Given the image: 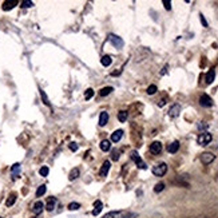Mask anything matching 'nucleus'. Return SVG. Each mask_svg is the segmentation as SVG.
<instances>
[{
    "mask_svg": "<svg viewBox=\"0 0 218 218\" xmlns=\"http://www.w3.org/2000/svg\"><path fill=\"white\" fill-rule=\"evenodd\" d=\"M134 217H136V214L128 212H110L103 216V218H134Z\"/></svg>",
    "mask_w": 218,
    "mask_h": 218,
    "instance_id": "nucleus-1",
    "label": "nucleus"
},
{
    "mask_svg": "<svg viewBox=\"0 0 218 218\" xmlns=\"http://www.w3.org/2000/svg\"><path fill=\"white\" fill-rule=\"evenodd\" d=\"M167 171V165L166 163H158L157 166L153 167V174L157 175V177H163L165 174H166Z\"/></svg>",
    "mask_w": 218,
    "mask_h": 218,
    "instance_id": "nucleus-2",
    "label": "nucleus"
},
{
    "mask_svg": "<svg viewBox=\"0 0 218 218\" xmlns=\"http://www.w3.org/2000/svg\"><path fill=\"white\" fill-rule=\"evenodd\" d=\"M213 136L212 134H209V132H202V134H199V136L197 138V142H198L199 146H206L212 142Z\"/></svg>",
    "mask_w": 218,
    "mask_h": 218,
    "instance_id": "nucleus-3",
    "label": "nucleus"
},
{
    "mask_svg": "<svg viewBox=\"0 0 218 218\" xmlns=\"http://www.w3.org/2000/svg\"><path fill=\"white\" fill-rule=\"evenodd\" d=\"M131 159L135 162V165L138 166L139 169H142V170H145V169H147V165L143 162L142 158L139 157V154L136 151H131Z\"/></svg>",
    "mask_w": 218,
    "mask_h": 218,
    "instance_id": "nucleus-4",
    "label": "nucleus"
},
{
    "mask_svg": "<svg viewBox=\"0 0 218 218\" xmlns=\"http://www.w3.org/2000/svg\"><path fill=\"white\" fill-rule=\"evenodd\" d=\"M108 40H110V43L115 48H122L123 44H124L122 38H119V36H116V35H108Z\"/></svg>",
    "mask_w": 218,
    "mask_h": 218,
    "instance_id": "nucleus-5",
    "label": "nucleus"
},
{
    "mask_svg": "<svg viewBox=\"0 0 218 218\" xmlns=\"http://www.w3.org/2000/svg\"><path fill=\"white\" fill-rule=\"evenodd\" d=\"M214 159H216V155L212 154V153H203V154H201V162L203 165L212 163Z\"/></svg>",
    "mask_w": 218,
    "mask_h": 218,
    "instance_id": "nucleus-6",
    "label": "nucleus"
},
{
    "mask_svg": "<svg viewBox=\"0 0 218 218\" xmlns=\"http://www.w3.org/2000/svg\"><path fill=\"white\" fill-rule=\"evenodd\" d=\"M199 104H201V106H203V107H212L213 106V100H212V98L209 95L203 94L199 98Z\"/></svg>",
    "mask_w": 218,
    "mask_h": 218,
    "instance_id": "nucleus-7",
    "label": "nucleus"
},
{
    "mask_svg": "<svg viewBox=\"0 0 218 218\" xmlns=\"http://www.w3.org/2000/svg\"><path fill=\"white\" fill-rule=\"evenodd\" d=\"M150 151L153 153V154H159L161 151H162V143L161 142H158V140H157V142H153L151 145H150Z\"/></svg>",
    "mask_w": 218,
    "mask_h": 218,
    "instance_id": "nucleus-8",
    "label": "nucleus"
},
{
    "mask_svg": "<svg viewBox=\"0 0 218 218\" xmlns=\"http://www.w3.org/2000/svg\"><path fill=\"white\" fill-rule=\"evenodd\" d=\"M181 112V106L179 104H173L170 107V110H169V115L171 116V118H177V116L179 115Z\"/></svg>",
    "mask_w": 218,
    "mask_h": 218,
    "instance_id": "nucleus-9",
    "label": "nucleus"
},
{
    "mask_svg": "<svg viewBox=\"0 0 218 218\" xmlns=\"http://www.w3.org/2000/svg\"><path fill=\"white\" fill-rule=\"evenodd\" d=\"M18 6V2L16 0H7V2L3 3V10L4 11H11L12 8H15Z\"/></svg>",
    "mask_w": 218,
    "mask_h": 218,
    "instance_id": "nucleus-10",
    "label": "nucleus"
},
{
    "mask_svg": "<svg viewBox=\"0 0 218 218\" xmlns=\"http://www.w3.org/2000/svg\"><path fill=\"white\" fill-rule=\"evenodd\" d=\"M108 170H110V161H104L103 162V165H102V169H100V177H107V174H108Z\"/></svg>",
    "mask_w": 218,
    "mask_h": 218,
    "instance_id": "nucleus-11",
    "label": "nucleus"
},
{
    "mask_svg": "<svg viewBox=\"0 0 218 218\" xmlns=\"http://www.w3.org/2000/svg\"><path fill=\"white\" fill-rule=\"evenodd\" d=\"M122 136H123V130H116L114 131L111 134V142H119L120 139H122Z\"/></svg>",
    "mask_w": 218,
    "mask_h": 218,
    "instance_id": "nucleus-12",
    "label": "nucleus"
},
{
    "mask_svg": "<svg viewBox=\"0 0 218 218\" xmlns=\"http://www.w3.org/2000/svg\"><path fill=\"white\" fill-rule=\"evenodd\" d=\"M178 149H179V142H178V140H174V142L170 143L167 146V151L171 153V154H174V153L178 151Z\"/></svg>",
    "mask_w": 218,
    "mask_h": 218,
    "instance_id": "nucleus-13",
    "label": "nucleus"
},
{
    "mask_svg": "<svg viewBox=\"0 0 218 218\" xmlns=\"http://www.w3.org/2000/svg\"><path fill=\"white\" fill-rule=\"evenodd\" d=\"M103 209V203L100 202V201H95L94 203V210H92V216H98L100 212H102Z\"/></svg>",
    "mask_w": 218,
    "mask_h": 218,
    "instance_id": "nucleus-14",
    "label": "nucleus"
},
{
    "mask_svg": "<svg viewBox=\"0 0 218 218\" xmlns=\"http://www.w3.org/2000/svg\"><path fill=\"white\" fill-rule=\"evenodd\" d=\"M107 122H108V114L106 111L100 112V115H99V126H104V124H107Z\"/></svg>",
    "mask_w": 218,
    "mask_h": 218,
    "instance_id": "nucleus-15",
    "label": "nucleus"
},
{
    "mask_svg": "<svg viewBox=\"0 0 218 218\" xmlns=\"http://www.w3.org/2000/svg\"><path fill=\"white\" fill-rule=\"evenodd\" d=\"M99 147H100V150H102V151H108V150H110V149H111V143H110V140L103 139L102 142H100Z\"/></svg>",
    "mask_w": 218,
    "mask_h": 218,
    "instance_id": "nucleus-16",
    "label": "nucleus"
},
{
    "mask_svg": "<svg viewBox=\"0 0 218 218\" xmlns=\"http://www.w3.org/2000/svg\"><path fill=\"white\" fill-rule=\"evenodd\" d=\"M43 208H44V205H43V202H40V201H38V202H35L34 203V213L35 214H40V213L43 212Z\"/></svg>",
    "mask_w": 218,
    "mask_h": 218,
    "instance_id": "nucleus-17",
    "label": "nucleus"
},
{
    "mask_svg": "<svg viewBox=\"0 0 218 218\" xmlns=\"http://www.w3.org/2000/svg\"><path fill=\"white\" fill-rule=\"evenodd\" d=\"M79 174H80L79 169H78V167H74V169H72V170L70 171V175H68V179H70V181H75V179L79 177Z\"/></svg>",
    "mask_w": 218,
    "mask_h": 218,
    "instance_id": "nucleus-18",
    "label": "nucleus"
},
{
    "mask_svg": "<svg viewBox=\"0 0 218 218\" xmlns=\"http://www.w3.org/2000/svg\"><path fill=\"white\" fill-rule=\"evenodd\" d=\"M55 203H56V199L54 198V197H50L48 198V202H47V206H46V209H47V212H52L55 209Z\"/></svg>",
    "mask_w": 218,
    "mask_h": 218,
    "instance_id": "nucleus-19",
    "label": "nucleus"
},
{
    "mask_svg": "<svg viewBox=\"0 0 218 218\" xmlns=\"http://www.w3.org/2000/svg\"><path fill=\"white\" fill-rule=\"evenodd\" d=\"M214 78H216V71L214 70H210L206 74V78H205V80H206L208 84H210V83L214 82Z\"/></svg>",
    "mask_w": 218,
    "mask_h": 218,
    "instance_id": "nucleus-20",
    "label": "nucleus"
},
{
    "mask_svg": "<svg viewBox=\"0 0 218 218\" xmlns=\"http://www.w3.org/2000/svg\"><path fill=\"white\" fill-rule=\"evenodd\" d=\"M111 56H108V55H104V56H102V60H100V63H102V66H104V67H108L111 64Z\"/></svg>",
    "mask_w": 218,
    "mask_h": 218,
    "instance_id": "nucleus-21",
    "label": "nucleus"
},
{
    "mask_svg": "<svg viewBox=\"0 0 218 218\" xmlns=\"http://www.w3.org/2000/svg\"><path fill=\"white\" fill-rule=\"evenodd\" d=\"M16 202V194H11L10 197H8V199L6 201V206L8 208H11L12 205H14Z\"/></svg>",
    "mask_w": 218,
    "mask_h": 218,
    "instance_id": "nucleus-22",
    "label": "nucleus"
},
{
    "mask_svg": "<svg viewBox=\"0 0 218 218\" xmlns=\"http://www.w3.org/2000/svg\"><path fill=\"white\" fill-rule=\"evenodd\" d=\"M127 116H128L127 111H119V112H118V120H119V122H122V123L126 122Z\"/></svg>",
    "mask_w": 218,
    "mask_h": 218,
    "instance_id": "nucleus-23",
    "label": "nucleus"
},
{
    "mask_svg": "<svg viewBox=\"0 0 218 218\" xmlns=\"http://www.w3.org/2000/svg\"><path fill=\"white\" fill-rule=\"evenodd\" d=\"M46 191H47V187H46V185H42V186H39V189L36 190V197H42L46 194Z\"/></svg>",
    "mask_w": 218,
    "mask_h": 218,
    "instance_id": "nucleus-24",
    "label": "nucleus"
},
{
    "mask_svg": "<svg viewBox=\"0 0 218 218\" xmlns=\"http://www.w3.org/2000/svg\"><path fill=\"white\" fill-rule=\"evenodd\" d=\"M111 91H114L112 87H104L100 90V96H107L108 94H111Z\"/></svg>",
    "mask_w": 218,
    "mask_h": 218,
    "instance_id": "nucleus-25",
    "label": "nucleus"
},
{
    "mask_svg": "<svg viewBox=\"0 0 218 218\" xmlns=\"http://www.w3.org/2000/svg\"><path fill=\"white\" fill-rule=\"evenodd\" d=\"M92 96H94V90L92 88H87L86 90V92H84V99H91Z\"/></svg>",
    "mask_w": 218,
    "mask_h": 218,
    "instance_id": "nucleus-26",
    "label": "nucleus"
},
{
    "mask_svg": "<svg viewBox=\"0 0 218 218\" xmlns=\"http://www.w3.org/2000/svg\"><path fill=\"white\" fill-rule=\"evenodd\" d=\"M40 91V95H42V99H43V103L46 104V106H50V100H48L47 98V95H46V92H44L43 90H39Z\"/></svg>",
    "mask_w": 218,
    "mask_h": 218,
    "instance_id": "nucleus-27",
    "label": "nucleus"
},
{
    "mask_svg": "<svg viewBox=\"0 0 218 218\" xmlns=\"http://www.w3.org/2000/svg\"><path fill=\"white\" fill-rule=\"evenodd\" d=\"M48 173H50V169H48L47 166H43V167L39 170V174L42 175V177H47V175H48Z\"/></svg>",
    "mask_w": 218,
    "mask_h": 218,
    "instance_id": "nucleus-28",
    "label": "nucleus"
},
{
    "mask_svg": "<svg viewBox=\"0 0 218 218\" xmlns=\"http://www.w3.org/2000/svg\"><path fill=\"white\" fill-rule=\"evenodd\" d=\"M157 90H158V88H157L155 84H151V86L147 87V94L149 95H153V94H155V92H157Z\"/></svg>",
    "mask_w": 218,
    "mask_h": 218,
    "instance_id": "nucleus-29",
    "label": "nucleus"
},
{
    "mask_svg": "<svg viewBox=\"0 0 218 218\" xmlns=\"http://www.w3.org/2000/svg\"><path fill=\"white\" fill-rule=\"evenodd\" d=\"M79 208H80V205L78 202H71L68 205V210H78Z\"/></svg>",
    "mask_w": 218,
    "mask_h": 218,
    "instance_id": "nucleus-30",
    "label": "nucleus"
},
{
    "mask_svg": "<svg viewBox=\"0 0 218 218\" xmlns=\"http://www.w3.org/2000/svg\"><path fill=\"white\" fill-rule=\"evenodd\" d=\"M163 189H165V185H163L162 182H161V183H157V185H155L154 191H155V193H161V191L163 190Z\"/></svg>",
    "mask_w": 218,
    "mask_h": 218,
    "instance_id": "nucleus-31",
    "label": "nucleus"
},
{
    "mask_svg": "<svg viewBox=\"0 0 218 218\" xmlns=\"http://www.w3.org/2000/svg\"><path fill=\"white\" fill-rule=\"evenodd\" d=\"M32 6H34V3L30 2V0H24V2H22V7L23 8H30Z\"/></svg>",
    "mask_w": 218,
    "mask_h": 218,
    "instance_id": "nucleus-32",
    "label": "nucleus"
},
{
    "mask_svg": "<svg viewBox=\"0 0 218 218\" xmlns=\"http://www.w3.org/2000/svg\"><path fill=\"white\" fill-rule=\"evenodd\" d=\"M20 170V165L19 163H15L14 166H12V169H11V171H12V174H16Z\"/></svg>",
    "mask_w": 218,
    "mask_h": 218,
    "instance_id": "nucleus-33",
    "label": "nucleus"
},
{
    "mask_svg": "<svg viewBox=\"0 0 218 218\" xmlns=\"http://www.w3.org/2000/svg\"><path fill=\"white\" fill-rule=\"evenodd\" d=\"M163 6H165V8L166 10H171V2H169V0H163Z\"/></svg>",
    "mask_w": 218,
    "mask_h": 218,
    "instance_id": "nucleus-34",
    "label": "nucleus"
},
{
    "mask_svg": "<svg viewBox=\"0 0 218 218\" xmlns=\"http://www.w3.org/2000/svg\"><path fill=\"white\" fill-rule=\"evenodd\" d=\"M199 19H201V23H202V26H203V27H208V22H206V19L203 18L202 14H199Z\"/></svg>",
    "mask_w": 218,
    "mask_h": 218,
    "instance_id": "nucleus-35",
    "label": "nucleus"
},
{
    "mask_svg": "<svg viewBox=\"0 0 218 218\" xmlns=\"http://www.w3.org/2000/svg\"><path fill=\"white\" fill-rule=\"evenodd\" d=\"M70 150L71 151H76V150H78V145H76L75 142H71L70 143Z\"/></svg>",
    "mask_w": 218,
    "mask_h": 218,
    "instance_id": "nucleus-36",
    "label": "nucleus"
},
{
    "mask_svg": "<svg viewBox=\"0 0 218 218\" xmlns=\"http://www.w3.org/2000/svg\"><path fill=\"white\" fill-rule=\"evenodd\" d=\"M111 158L114 159V161H118L119 159V155H118V151H114L112 153V155H111Z\"/></svg>",
    "mask_w": 218,
    "mask_h": 218,
    "instance_id": "nucleus-37",
    "label": "nucleus"
},
{
    "mask_svg": "<svg viewBox=\"0 0 218 218\" xmlns=\"http://www.w3.org/2000/svg\"><path fill=\"white\" fill-rule=\"evenodd\" d=\"M198 127H199V128H206L208 124H198Z\"/></svg>",
    "mask_w": 218,
    "mask_h": 218,
    "instance_id": "nucleus-38",
    "label": "nucleus"
},
{
    "mask_svg": "<svg viewBox=\"0 0 218 218\" xmlns=\"http://www.w3.org/2000/svg\"><path fill=\"white\" fill-rule=\"evenodd\" d=\"M163 104H165V99H163V100H161V102H159V106H163Z\"/></svg>",
    "mask_w": 218,
    "mask_h": 218,
    "instance_id": "nucleus-39",
    "label": "nucleus"
},
{
    "mask_svg": "<svg viewBox=\"0 0 218 218\" xmlns=\"http://www.w3.org/2000/svg\"><path fill=\"white\" fill-rule=\"evenodd\" d=\"M0 218H2V217H0Z\"/></svg>",
    "mask_w": 218,
    "mask_h": 218,
    "instance_id": "nucleus-40",
    "label": "nucleus"
}]
</instances>
